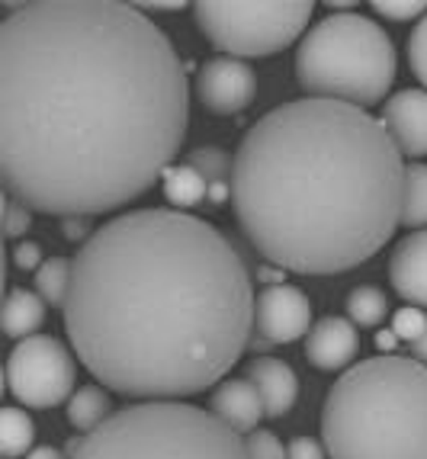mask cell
<instances>
[{
  "mask_svg": "<svg viewBox=\"0 0 427 459\" xmlns=\"http://www.w3.org/2000/svg\"><path fill=\"white\" fill-rule=\"evenodd\" d=\"M190 119L177 48L116 0L16 4L0 23V174L46 215L135 203L174 164Z\"/></svg>",
  "mask_w": 427,
  "mask_h": 459,
  "instance_id": "6da1fadb",
  "label": "cell"
},
{
  "mask_svg": "<svg viewBox=\"0 0 427 459\" xmlns=\"http://www.w3.org/2000/svg\"><path fill=\"white\" fill-rule=\"evenodd\" d=\"M71 261L65 331L87 373L119 395H199L251 344V273L206 219L129 209L100 225Z\"/></svg>",
  "mask_w": 427,
  "mask_h": 459,
  "instance_id": "7a4b0ae2",
  "label": "cell"
},
{
  "mask_svg": "<svg viewBox=\"0 0 427 459\" xmlns=\"http://www.w3.org/2000/svg\"><path fill=\"white\" fill-rule=\"evenodd\" d=\"M405 161L382 119L305 97L260 116L235 152V219L264 261L347 273L402 225Z\"/></svg>",
  "mask_w": 427,
  "mask_h": 459,
  "instance_id": "3957f363",
  "label": "cell"
},
{
  "mask_svg": "<svg viewBox=\"0 0 427 459\" xmlns=\"http://www.w3.org/2000/svg\"><path fill=\"white\" fill-rule=\"evenodd\" d=\"M321 440L331 459H427V367L382 353L328 389Z\"/></svg>",
  "mask_w": 427,
  "mask_h": 459,
  "instance_id": "277c9868",
  "label": "cell"
},
{
  "mask_svg": "<svg viewBox=\"0 0 427 459\" xmlns=\"http://www.w3.org/2000/svg\"><path fill=\"white\" fill-rule=\"evenodd\" d=\"M71 459H251L219 414L187 402H135L81 437Z\"/></svg>",
  "mask_w": 427,
  "mask_h": 459,
  "instance_id": "5b68a950",
  "label": "cell"
},
{
  "mask_svg": "<svg viewBox=\"0 0 427 459\" xmlns=\"http://www.w3.org/2000/svg\"><path fill=\"white\" fill-rule=\"evenodd\" d=\"M396 65V46L386 30L357 10L325 16L296 48V81L309 97L341 100L360 109L389 100Z\"/></svg>",
  "mask_w": 427,
  "mask_h": 459,
  "instance_id": "8992f818",
  "label": "cell"
},
{
  "mask_svg": "<svg viewBox=\"0 0 427 459\" xmlns=\"http://www.w3.org/2000/svg\"><path fill=\"white\" fill-rule=\"evenodd\" d=\"M199 32L231 58H267L309 32L315 7L305 0L286 4H196Z\"/></svg>",
  "mask_w": 427,
  "mask_h": 459,
  "instance_id": "52a82bcc",
  "label": "cell"
},
{
  "mask_svg": "<svg viewBox=\"0 0 427 459\" xmlns=\"http://www.w3.org/2000/svg\"><path fill=\"white\" fill-rule=\"evenodd\" d=\"M7 389L26 408L61 405L74 395V357L58 337H23L7 357Z\"/></svg>",
  "mask_w": 427,
  "mask_h": 459,
  "instance_id": "ba28073f",
  "label": "cell"
},
{
  "mask_svg": "<svg viewBox=\"0 0 427 459\" xmlns=\"http://www.w3.org/2000/svg\"><path fill=\"white\" fill-rule=\"evenodd\" d=\"M254 325H257V331H254L257 337L248 344L254 351H267L274 344H292V341L312 331V302L299 286H267L257 296Z\"/></svg>",
  "mask_w": 427,
  "mask_h": 459,
  "instance_id": "9c48e42d",
  "label": "cell"
},
{
  "mask_svg": "<svg viewBox=\"0 0 427 459\" xmlns=\"http://www.w3.org/2000/svg\"><path fill=\"white\" fill-rule=\"evenodd\" d=\"M254 93H257V77L251 65L231 55H219L203 65L196 74V97L215 116H235L248 109Z\"/></svg>",
  "mask_w": 427,
  "mask_h": 459,
  "instance_id": "30bf717a",
  "label": "cell"
},
{
  "mask_svg": "<svg viewBox=\"0 0 427 459\" xmlns=\"http://www.w3.org/2000/svg\"><path fill=\"white\" fill-rule=\"evenodd\" d=\"M382 126L389 129L392 142L402 158H424L427 154V91H398L382 103Z\"/></svg>",
  "mask_w": 427,
  "mask_h": 459,
  "instance_id": "8fae6325",
  "label": "cell"
},
{
  "mask_svg": "<svg viewBox=\"0 0 427 459\" xmlns=\"http://www.w3.org/2000/svg\"><path fill=\"white\" fill-rule=\"evenodd\" d=\"M357 325L347 322V318H337V315L315 322L309 337H305V357L315 369H344L357 357Z\"/></svg>",
  "mask_w": 427,
  "mask_h": 459,
  "instance_id": "7c38bea8",
  "label": "cell"
},
{
  "mask_svg": "<svg viewBox=\"0 0 427 459\" xmlns=\"http://www.w3.org/2000/svg\"><path fill=\"white\" fill-rule=\"evenodd\" d=\"M392 290L408 306L427 308V229L405 235L389 257Z\"/></svg>",
  "mask_w": 427,
  "mask_h": 459,
  "instance_id": "4fadbf2b",
  "label": "cell"
},
{
  "mask_svg": "<svg viewBox=\"0 0 427 459\" xmlns=\"http://www.w3.org/2000/svg\"><path fill=\"white\" fill-rule=\"evenodd\" d=\"M248 379L257 389L267 418H283V414H290V408L296 405L299 379L290 363L276 360V357H254L248 363Z\"/></svg>",
  "mask_w": 427,
  "mask_h": 459,
  "instance_id": "5bb4252c",
  "label": "cell"
},
{
  "mask_svg": "<svg viewBox=\"0 0 427 459\" xmlns=\"http://www.w3.org/2000/svg\"><path fill=\"white\" fill-rule=\"evenodd\" d=\"M209 408H213V414H219L229 428H235L238 434L257 430V421L267 414L251 379H222L213 389Z\"/></svg>",
  "mask_w": 427,
  "mask_h": 459,
  "instance_id": "9a60e30c",
  "label": "cell"
},
{
  "mask_svg": "<svg viewBox=\"0 0 427 459\" xmlns=\"http://www.w3.org/2000/svg\"><path fill=\"white\" fill-rule=\"evenodd\" d=\"M183 161L196 168L206 180V203L213 206H225L231 199V177H235V158H229V152H222L215 145H203V148H193Z\"/></svg>",
  "mask_w": 427,
  "mask_h": 459,
  "instance_id": "2e32d148",
  "label": "cell"
},
{
  "mask_svg": "<svg viewBox=\"0 0 427 459\" xmlns=\"http://www.w3.org/2000/svg\"><path fill=\"white\" fill-rule=\"evenodd\" d=\"M46 322V299L39 292L30 290H10L7 302H4V331L13 341H23V337H32Z\"/></svg>",
  "mask_w": 427,
  "mask_h": 459,
  "instance_id": "e0dca14e",
  "label": "cell"
},
{
  "mask_svg": "<svg viewBox=\"0 0 427 459\" xmlns=\"http://www.w3.org/2000/svg\"><path fill=\"white\" fill-rule=\"evenodd\" d=\"M109 414H113V405H109V395L100 389V385H81V389L68 398V421L77 434L97 430Z\"/></svg>",
  "mask_w": 427,
  "mask_h": 459,
  "instance_id": "ac0fdd59",
  "label": "cell"
},
{
  "mask_svg": "<svg viewBox=\"0 0 427 459\" xmlns=\"http://www.w3.org/2000/svg\"><path fill=\"white\" fill-rule=\"evenodd\" d=\"M161 186H164V196L174 209H190V206H199L203 199H206V180L199 174L196 168H190L187 161L180 164H170L161 177Z\"/></svg>",
  "mask_w": 427,
  "mask_h": 459,
  "instance_id": "d6986e66",
  "label": "cell"
},
{
  "mask_svg": "<svg viewBox=\"0 0 427 459\" xmlns=\"http://www.w3.org/2000/svg\"><path fill=\"white\" fill-rule=\"evenodd\" d=\"M32 440H36V424L23 408L7 405L0 411V453L4 459H20L32 453Z\"/></svg>",
  "mask_w": 427,
  "mask_h": 459,
  "instance_id": "ffe728a7",
  "label": "cell"
},
{
  "mask_svg": "<svg viewBox=\"0 0 427 459\" xmlns=\"http://www.w3.org/2000/svg\"><path fill=\"white\" fill-rule=\"evenodd\" d=\"M402 225L405 229H424L427 225V164L405 168Z\"/></svg>",
  "mask_w": 427,
  "mask_h": 459,
  "instance_id": "44dd1931",
  "label": "cell"
},
{
  "mask_svg": "<svg viewBox=\"0 0 427 459\" xmlns=\"http://www.w3.org/2000/svg\"><path fill=\"white\" fill-rule=\"evenodd\" d=\"M71 273H74V261H68V257H48L36 270V290L46 299V306H65L71 290Z\"/></svg>",
  "mask_w": 427,
  "mask_h": 459,
  "instance_id": "7402d4cb",
  "label": "cell"
},
{
  "mask_svg": "<svg viewBox=\"0 0 427 459\" xmlns=\"http://www.w3.org/2000/svg\"><path fill=\"white\" fill-rule=\"evenodd\" d=\"M347 315L360 328H376L389 315V302H386L382 290H376V286H357L347 296Z\"/></svg>",
  "mask_w": 427,
  "mask_h": 459,
  "instance_id": "603a6c76",
  "label": "cell"
},
{
  "mask_svg": "<svg viewBox=\"0 0 427 459\" xmlns=\"http://www.w3.org/2000/svg\"><path fill=\"white\" fill-rule=\"evenodd\" d=\"M424 325H427V308H418V306H405L398 308L396 315H392V334L398 337V341H408V344H414L421 334H424Z\"/></svg>",
  "mask_w": 427,
  "mask_h": 459,
  "instance_id": "cb8c5ba5",
  "label": "cell"
},
{
  "mask_svg": "<svg viewBox=\"0 0 427 459\" xmlns=\"http://www.w3.org/2000/svg\"><path fill=\"white\" fill-rule=\"evenodd\" d=\"M408 65H412L414 77L427 87V13L414 23L412 36H408Z\"/></svg>",
  "mask_w": 427,
  "mask_h": 459,
  "instance_id": "d4e9b609",
  "label": "cell"
},
{
  "mask_svg": "<svg viewBox=\"0 0 427 459\" xmlns=\"http://www.w3.org/2000/svg\"><path fill=\"white\" fill-rule=\"evenodd\" d=\"M244 440H248L251 459H286V446L280 444V437L274 430H251Z\"/></svg>",
  "mask_w": 427,
  "mask_h": 459,
  "instance_id": "484cf974",
  "label": "cell"
},
{
  "mask_svg": "<svg viewBox=\"0 0 427 459\" xmlns=\"http://www.w3.org/2000/svg\"><path fill=\"white\" fill-rule=\"evenodd\" d=\"M373 13L386 16V20H421V16L427 13V4H421V0H408V4H392V0H386V4H373Z\"/></svg>",
  "mask_w": 427,
  "mask_h": 459,
  "instance_id": "4316f807",
  "label": "cell"
},
{
  "mask_svg": "<svg viewBox=\"0 0 427 459\" xmlns=\"http://www.w3.org/2000/svg\"><path fill=\"white\" fill-rule=\"evenodd\" d=\"M325 446L315 437H292L286 444V459H325Z\"/></svg>",
  "mask_w": 427,
  "mask_h": 459,
  "instance_id": "83f0119b",
  "label": "cell"
},
{
  "mask_svg": "<svg viewBox=\"0 0 427 459\" xmlns=\"http://www.w3.org/2000/svg\"><path fill=\"white\" fill-rule=\"evenodd\" d=\"M32 215H30V206H23L20 199L10 196L7 199V235L10 238H20L26 229H30Z\"/></svg>",
  "mask_w": 427,
  "mask_h": 459,
  "instance_id": "f1b7e54d",
  "label": "cell"
},
{
  "mask_svg": "<svg viewBox=\"0 0 427 459\" xmlns=\"http://www.w3.org/2000/svg\"><path fill=\"white\" fill-rule=\"evenodd\" d=\"M13 264L20 270H39L42 267V247L36 245V241H23V245L13 247Z\"/></svg>",
  "mask_w": 427,
  "mask_h": 459,
  "instance_id": "f546056e",
  "label": "cell"
},
{
  "mask_svg": "<svg viewBox=\"0 0 427 459\" xmlns=\"http://www.w3.org/2000/svg\"><path fill=\"white\" fill-rule=\"evenodd\" d=\"M87 229H91V225H87L84 215H71V219H65V238H68V241H81V238L87 235Z\"/></svg>",
  "mask_w": 427,
  "mask_h": 459,
  "instance_id": "4dcf8cb0",
  "label": "cell"
},
{
  "mask_svg": "<svg viewBox=\"0 0 427 459\" xmlns=\"http://www.w3.org/2000/svg\"><path fill=\"white\" fill-rule=\"evenodd\" d=\"M23 459H68V453L55 450V446H36V450L26 453Z\"/></svg>",
  "mask_w": 427,
  "mask_h": 459,
  "instance_id": "1f68e13d",
  "label": "cell"
},
{
  "mask_svg": "<svg viewBox=\"0 0 427 459\" xmlns=\"http://www.w3.org/2000/svg\"><path fill=\"white\" fill-rule=\"evenodd\" d=\"M412 357H414L418 363H424V367H427V325H424V334H421L418 341L412 344Z\"/></svg>",
  "mask_w": 427,
  "mask_h": 459,
  "instance_id": "d6a6232c",
  "label": "cell"
},
{
  "mask_svg": "<svg viewBox=\"0 0 427 459\" xmlns=\"http://www.w3.org/2000/svg\"><path fill=\"white\" fill-rule=\"evenodd\" d=\"M396 344H398V337L392 334V331H379V334H376V347H379V351H386V353H389Z\"/></svg>",
  "mask_w": 427,
  "mask_h": 459,
  "instance_id": "836d02e7",
  "label": "cell"
},
{
  "mask_svg": "<svg viewBox=\"0 0 427 459\" xmlns=\"http://www.w3.org/2000/svg\"><path fill=\"white\" fill-rule=\"evenodd\" d=\"M257 276H260V280H264V283H270V286H280V280H283V270L260 267V270H257Z\"/></svg>",
  "mask_w": 427,
  "mask_h": 459,
  "instance_id": "e575fe53",
  "label": "cell"
},
{
  "mask_svg": "<svg viewBox=\"0 0 427 459\" xmlns=\"http://www.w3.org/2000/svg\"><path fill=\"white\" fill-rule=\"evenodd\" d=\"M142 10H154V13H174V10H183V4H145Z\"/></svg>",
  "mask_w": 427,
  "mask_h": 459,
  "instance_id": "d590c367",
  "label": "cell"
}]
</instances>
